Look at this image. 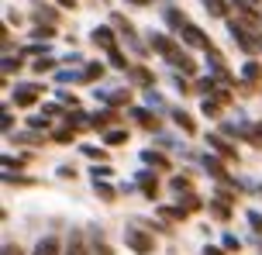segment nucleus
Here are the masks:
<instances>
[{"label":"nucleus","mask_w":262,"mask_h":255,"mask_svg":"<svg viewBox=\"0 0 262 255\" xmlns=\"http://www.w3.org/2000/svg\"><path fill=\"white\" fill-rule=\"evenodd\" d=\"M35 255H59V242H55V238H45V242L35 248Z\"/></svg>","instance_id":"f257e3e1"},{"label":"nucleus","mask_w":262,"mask_h":255,"mask_svg":"<svg viewBox=\"0 0 262 255\" xmlns=\"http://www.w3.org/2000/svg\"><path fill=\"white\" fill-rule=\"evenodd\" d=\"M128 238H131V245H135L138 252H148V248H152V242H148L145 235H138V231H128Z\"/></svg>","instance_id":"f03ea898"},{"label":"nucleus","mask_w":262,"mask_h":255,"mask_svg":"<svg viewBox=\"0 0 262 255\" xmlns=\"http://www.w3.org/2000/svg\"><path fill=\"white\" fill-rule=\"evenodd\" d=\"M183 31H186V41H193V45H207V38H204L193 25H183Z\"/></svg>","instance_id":"7ed1b4c3"},{"label":"nucleus","mask_w":262,"mask_h":255,"mask_svg":"<svg viewBox=\"0 0 262 255\" xmlns=\"http://www.w3.org/2000/svg\"><path fill=\"white\" fill-rule=\"evenodd\" d=\"M93 41H97V45H107V49L114 45V41H111V31H104V28H100V31H93Z\"/></svg>","instance_id":"20e7f679"},{"label":"nucleus","mask_w":262,"mask_h":255,"mask_svg":"<svg viewBox=\"0 0 262 255\" xmlns=\"http://www.w3.org/2000/svg\"><path fill=\"white\" fill-rule=\"evenodd\" d=\"M204 4H207V11L214 14V17H221V14H224V4H221V0H204Z\"/></svg>","instance_id":"39448f33"},{"label":"nucleus","mask_w":262,"mask_h":255,"mask_svg":"<svg viewBox=\"0 0 262 255\" xmlns=\"http://www.w3.org/2000/svg\"><path fill=\"white\" fill-rule=\"evenodd\" d=\"M4 255H21V248H17V245H7V248H4Z\"/></svg>","instance_id":"423d86ee"},{"label":"nucleus","mask_w":262,"mask_h":255,"mask_svg":"<svg viewBox=\"0 0 262 255\" xmlns=\"http://www.w3.org/2000/svg\"><path fill=\"white\" fill-rule=\"evenodd\" d=\"M131 4H148V0H131Z\"/></svg>","instance_id":"0eeeda50"},{"label":"nucleus","mask_w":262,"mask_h":255,"mask_svg":"<svg viewBox=\"0 0 262 255\" xmlns=\"http://www.w3.org/2000/svg\"><path fill=\"white\" fill-rule=\"evenodd\" d=\"M259 4H262V0H259Z\"/></svg>","instance_id":"6e6552de"}]
</instances>
